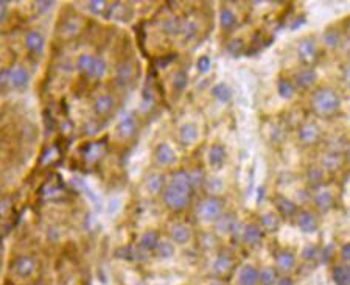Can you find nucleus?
I'll list each match as a JSON object with an SVG mask.
<instances>
[{"label":"nucleus","instance_id":"obj_52","mask_svg":"<svg viewBox=\"0 0 350 285\" xmlns=\"http://www.w3.org/2000/svg\"><path fill=\"white\" fill-rule=\"evenodd\" d=\"M277 285H294V280L288 276H283L277 280Z\"/></svg>","mask_w":350,"mask_h":285},{"label":"nucleus","instance_id":"obj_33","mask_svg":"<svg viewBox=\"0 0 350 285\" xmlns=\"http://www.w3.org/2000/svg\"><path fill=\"white\" fill-rule=\"evenodd\" d=\"M277 282V271L274 267H265L259 271L260 285H274Z\"/></svg>","mask_w":350,"mask_h":285},{"label":"nucleus","instance_id":"obj_38","mask_svg":"<svg viewBox=\"0 0 350 285\" xmlns=\"http://www.w3.org/2000/svg\"><path fill=\"white\" fill-rule=\"evenodd\" d=\"M322 165L329 170H338L342 165V156L338 153H330L322 159Z\"/></svg>","mask_w":350,"mask_h":285},{"label":"nucleus","instance_id":"obj_14","mask_svg":"<svg viewBox=\"0 0 350 285\" xmlns=\"http://www.w3.org/2000/svg\"><path fill=\"white\" fill-rule=\"evenodd\" d=\"M274 204L279 210V213L285 218H293L294 215H297L299 209H297V204L290 200V198H285V197H276L274 200Z\"/></svg>","mask_w":350,"mask_h":285},{"label":"nucleus","instance_id":"obj_50","mask_svg":"<svg viewBox=\"0 0 350 285\" xmlns=\"http://www.w3.org/2000/svg\"><path fill=\"white\" fill-rule=\"evenodd\" d=\"M342 262L344 264H347L348 262V259H350V245H345L344 248H342Z\"/></svg>","mask_w":350,"mask_h":285},{"label":"nucleus","instance_id":"obj_47","mask_svg":"<svg viewBox=\"0 0 350 285\" xmlns=\"http://www.w3.org/2000/svg\"><path fill=\"white\" fill-rule=\"evenodd\" d=\"M106 7V2H100V0H95V2H89V10L93 14H102L103 8Z\"/></svg>","mask_w":350,"mask_h":285},{"label":"nucleus","instance_id":"obj_25","mask_svg":"<svg viewBox=\"0 0 350 285\" xmlns=\"http://www.w3.org/2000/svg\"><path fill=\"white\" fill-rule=\"evenodd\" d=\"M333 282L336 285H350V270L347 267V264H341V265H336L333 268Z\"/></svg>","mask_w":350,"mask_h":285},{"label":"nucleus","instance_id":"obj_3","mask_svg":"<svg viewBox=\"0 0 350 285\" xmlns=\"http://www.w3.org/2000/svg\"><path fill=\"white\" fill-rule=\"evenodd\" d=\"M190 201H192V192L187 188L168 184L164 188V203L167 204V207H170L171 210H184Z\"/></svg>","mask_w":350,"mask_h":285},{"label":"nucleus","instance_id":"obj_10","mask_svg":"<svg viewBox=\"0 0 350 285\" xmlns=\"http://www.w3.org/2000/svg\"><path fill=\"white\" fill-rule=\"evenodd\" d=\"M25 47L28 52L33 53H42L45 47V38L41 31L38 30H31L25 35Z\"/></svg>","mask_w":350,"mask_h":285},{"label":"nucleus","instance_id":"obj_20","mask_svg":"<svg viewBox=\"0 0 350 285\" xmlns=\"http://www.w3.org/2000/svg\"><path fill=\"white\" fill-rule=\"evenodd\" d=\"M171 240L178 245H185L190 242V239H192V229H190L187 225H182V223H178L171 228Z\"/></svg>","mask_w":350,"mask_h":285},{"label":"nucleus","instance_id":"obj_51","mask_svg":"<svg viewBox=\"0 0 350 285\" xmlns=\"http://www.w3.org/2000/svg\"><path fill=\"white\" fill-rule=\"evenodd\" d=\"M53 5H55L53 2H38V4H36V7L42 8V11H41V13H47V11H48Z\"/></svg>","mask_w":350,"mask_h":285},{"label":"nucleus","instance_id":"obj_8","mask_svg":"<svg viewBox=\"0 0 350 285\" xmlns=\"http://www.w3.org/2000/svg\"><path fill=\"white\" fill-rule=\"evenodd\" d=\"M297 137L304 145H313L321 139V130L314 123H304L299 128Z\"/></svg>","mask_w":350,"mask_h":285},{"label":"nucleus","instance_id":"obj_26","mask_svg":"<svg viewBox=\"0 0 350 285\" xmlns=\"http://www.w3.org/2000/svg\"><path fill=\"white\" fill-rule=\"evenodd\" d=\"M212 95L221 103H228L232 99V89L226 83H218L212 87Z\"/></svg>","mask_w":350,"mask_h":285},{"label":"nucleus","instance_id":"obj_36","mask_svg":"<svg viewBox=\"0 0 350 285\" xmlns=\"http://www.w3.org/2000/svg\"><path fill=\"white\" fill-rule=\"evenodd\" d=\"M198 33V25L192 20H185L181 23V35L185 41H192Z\"/></svg>","mask_w":350,"mask_h":285},{"label":"nucleus","instance_id":"obj_15","mask_svg":"<svg viewBox=\"0 0 350 285\" xmlns=\"http://www.w3.org/2000/svg\"><path fill=\"white\" fill-rule=\"evenodd\" d=\"M276 265L282 273H290L296 267V256L291 251H279L276 254Z\"/></svg>","mask_w":350,"mask_h":285},{"label":"nucleus","instance_id":"obj_13","mask_svg":"<svg viewBox=\"0 0 350 285\" xmlns=\"http://www.w3.org/2000/svg\"><path fill=\"white\" fill-rule=\"evenodd\" d=\"M297 226L305 234H313L317 231V218L308 210L297 212Z\"/></svg>","mask_w":350,"mask_h":285},{"label":"nucleus","instance_id":"obj_28","mask_svg":"<svg viewBox=\"0 0 350 285\" xmlns=\"http://www.w3.org/2000/svg\"><path fill=\"white\" fill-rule=\"evenodd\" d=\"M157 243H159V235H157V232L148 231V232H145V234L142 235L140 243H139V248H140L142 251H145V252H149V251H154V249H156Z\"/></svg>","mask_w":350,"mask_h":285},{"label":"nucleus","instance_id":"obj_23","mask_svg":"<svg viewBox=\"0 0 350 285\" xmlns=\"http://www.w3.org/2000/svg\"><path fill=\"white\" fill-rule=\"evenodd\" d=\"M224 161H226V148L219 144L213 145L209 151V164L213 169H221L224 165Z\"/></svg>","mask_w":350,"mask_h":285},{"label":"nucleus","instance_id":"obj_6","mask_svg":"<svg viewBox=\"0 0 350 285\" xmlns=\"http://www.w3.org/2000/svg\"><path fill=\"white\" fill-rule=\"evenodd\" d=\"M317 53H319V50H317L316 41L313 38H304L297 44V55L307 64H311L313 61H316Z\"/></svg>","mask_w":350,"mask_h":285},{"label":"nucleus","instance_id":"obj_7","mask_svg":"<svg viewBox=\"0 0 350 285\" xmlns=\"http://www.w3.org/2000/svg\"><path fill=\"white\" fill-rule=\"evenodd\" d=\"M154 157L159 165L162 167H170L173 165L176 161H178V154L176 151L168 145V144H161L157 148H156V153H154Z\"/></svg>","mask_w":350,"mask_h":285},{"label":"nucleus","instance_id":"obj_41","mask_svg":"<svg viewBox=\"0 0 350 285\" xmlns=\"http://www.w3.org/2000/svg\"><path fill=\"white\" fill-rule=\"evenodd\" d=\"M322 179H324V170L322 169H319V167H311L310 169V172H308V181H310L311 185L317 187V185L322 182Z\"/></svg>","mask_w":350,"mask_h":285},{"label":"nucleus","instance_id":"obj_45","mask_svg":"<svg viewBox=\"0 0 350 285\" xmlns=\"http://www.w3.org/2000/svg\"><path fill=\"white\" fill-rule=\"evenodd\" d=\"M210 66H212V62H210V58L209 56H199L198 62H196V67L201 74H207L210 70Z\"/></svg>","mask_w":350,"mask_h":285},{"label":"nucleus","instance_id":"obj_27","mask_svg":"<svg viewBox=\"0 0 350 285\" xmlns=\"http://www.w3.org/2000/svg\"><path fill=\"white\" fill-rule=\"evenodd\" d=\"M164 187H165V178L161 173H154L146 179V190L153 195L159 194Z\"/></svg>","mask_w":350,"mask_h":285},{"label":"nucleus","instance_id":"obj_11","mask_svg":"<svg viewBox=\"0 0 350 285\" xmlns=\"http://www.w3.org/2000/svg\"><path fill=\"white\" fill-rule=\"evenodd\" d=\"M114 108H115V100L112 95H108V93L100 95V97H97L93 102V111L100 117L109 115L114 111Z\"/></svg>","mask_w":350,"mask_h":285},{"label":"nucleus","instance_id":"obj_37","mask_svg":"<svg viewBox=\"0 0 350 285\" xmlns=\"http://www.w3.org/2000/svg\"><path fill=\"white\" fill-rule=\"evenodd\" d=\"M262 226H263L266 231L274 232V231H277L279 226H280V220H279V217L274 215L272 212L265 213V215H262Z\"/></svg>","mask_w":350,"mask_h":285},{"label":"nucleus","instance_id":"obj_12","mask_svg":"<svg viewBox=\"0 0 350 285\" xmlns=\"http://www.w3.org/2000/svg\"><path fill=\"white\" fill-rule=\"evenodd\" d=\"M238 228V218L234 213H222L216 220V231L219 234H234Z\"/></svg>","mask_w":350,"mask_h":285},{"label":"nucleus","instance_id":"obj_39","mask_svg":"<svg viewBox=\"0 0 350 285\" xmlns=\"http://www.w3.org/2000/svg\"><path fill=\"white\" fill-rule=\"evenodd\" d=\"M181 23H182V20H181L179 17H170V19L165 20V23H164L165 33L170 35V36L179 35V33H181Z\"/></svg>","mask_w":350,"mask_h":285},{"label":"nucleus","instance_id":"obj_24","mask_svg":"<svg viewBox=\"0 0 350 285\" xmlns=\"http://www.w3.org/2000/svg\"><path fill=\"white\" fill-rule=\"evenodd\" d=\"M317 81V74L313 69H304L296 75V86L301 89H310Z\"/></svg>","mask_w":350,"mask_h":285},{"label":"nucleus","instance_id":"obj_2","mask_svg":"<svg viewBox=\"0 0 350 285\" xmlns=\"http://www.w3.org/2000/svg\"><path fill=\"white\" fill-rule=\"evenodd\" d=\"M77 69L92 80H100L108 72V64L103 58L93 56L90 53H83L77 59Z\"/></svg>","mask_w":350,"mask_h":285},{"label":"nucleus","instance_id":"obj_40","mask_svg":"<svg viewBox=\"0 0 350 285\" xmlns=\"http://www.w3.org/2000/svg\"><path fill=\"white\" fill-rule=\"evenodd\" d=\"M187 83H188V78H187L185 72L179 70V72L174 74V77H173V89L176 92H182L187 87Z\"/></svg>","mask_w":350,"mask_h":285},{"label":"nucleus","instance_id":"obj_34","mask_svg":"<svg viewBox=\"0 0 350 285\" xmlns=\"http://www.w3.org/2000/svg\"><path fill=\"white\" fill-rule=\"evenodd\" d=\"M277 90H279V95L282 99H285V100H290L293 95H294V92H296V89H294V84L290 81V80H279V83H277Z\"/></svg>","mask_w":350,"mask_h":285},{"label":"nucleus","instance_id":"obj_17","mask_svg":"<svg viewBox=\"0 0 350 285\" xmlns=\"http://www.w3.org/2000/svg\"><path fill=\"white\" fill-rule=\"evenodd\" d=\"M14 270L17 273V276L20 277H30L31 274L35 273L36 270V260L30 256H22L16 260L14 264Z\"/></svg>","mask_w":350,"mask_h":285},{"label":"nucleus","instance_id":"obj_32","mask_svg":"<svg viewBox=\"0 0 350 285\" xmlns=\"http://www.w3.org/2000/svg\"><path fill=\"white\" fill-rule=\"evenodd\" d=\"M322 39H324V44H326L329 49H336V47L341 44L342 36H341V33H339V31H338L336 28H327V30L324 31Z\"/></svg>","mask_w":350,"mask_h":285},{"label":"nucleus","instance_id":"obj_46","mask_svg":"<svg viewBox=\"0 0 350 285\" xmlns=\"http://www.w3.org/2000/svg\"><path fill=\"white\" fill-rule=\"evenodd\" d=\"M241 50H243V41H241V39H234V41L228 45V52L232 53L234 56L240 55Z\"/></svg>","mask_w":350,"mask_h":285},{"label":"nucleus","instance_id":"obj_4","mask_svg":"<svg viewBox=\"0 0 350 285\" xmlns=\"http://www.w3.org/2000/svg\"><path fill=\"white\" fill-rule=\"evenodd\" d=\"M222 210H224L222 201L216 197H209L198 204L196 215L206 223H212V221H216L222 215Z\"/></svg>","mask_w":350,"mask_h":285},{"label":"nucleus","instance_id":"obj_29","mask_svg":"<svg viewBox=\"0 0 350 285\" xmlns=\"http://www.w3.org/2000/svg\"><path fill=\"white\" fill-rule=\"evenodd\" d=\"M170 184L178 185V187H182V188H187V190H190V192H193L192 181H190L188 172H185V170H179V172L173 173V176H171V182H170Z\"/></svg>","mask_w":350,"mask_h":285},{"label":"nucleus","instance_id":"obj_30","mask_svg":"<svg viewBox=\"0 0 350 285\" xmlns=\"http://www.w3.org/2000/svg\"><path fill=\"white\" fill-rule=\"evenodd\" d=\"M314 203H316V206L319 207L322 212H327L329 209H332V207H333V204H335V198H333V195H332L330 192H327V190H324V192L317 194V195L314 197Z\"/></svg>","mask_w":350,"mask_h":285},{"label":"nucleus","instance_id":"obj_48","mask_svg":"<svg viewBox=\"0 0 350 285\" xmlns=\"http://www.w3.org/2000/svg\"><path fill=\"white\" fill-rule=\"evenodd\" d=\"M332 254H333V249H332V246H327V248H324V251H319V256H321V259H322V262H330V259H332Z\"/></svg>","mask_w":350,"mask_h":285},{"label":"nucleus","instance_id":"obj_42","mask_svg":"<svg viewBox=\"0 0 350 285\" xmlns=\"http://www.w3.org/2000/svg\"><path fill=\"white\" fill-rule=\"evenodd\" d=\"M302 257H304V260H307V262H311V260L319 259V248H317L316 245H308V246L304 248V251H302Z\"/></svg>","mask_w":350,"mask_h":285},{"label":"nucleus","instance_id":"obj_16","mask_svg":"<svg viewBox=\"0 0 350 285\" xmlns=\"http://www.w3.org/2000/svg\"><path fill=\"white\" fill-rule=\"evenodd\" d=\"M238 285H259V270L252 265H243L237 276Z\"/></svg>","mask_w":350,"mask_h":285},{"label":"nucleus","instance_id":"obj_21","mask_svg":"<svg viewBox=\"0 0 350 285\" xmlns=\"http://www.w3.org/2000/svg\"><path fill=\"white\" fill-rule=\"evenodd\" d=\"M232 267H234V262H232V257L228 254V252H219L215 259V262H213V270L219 276L228 274L232 270Z\"/></svg>","mask_w":350,"mask_h":285},{"label":"nucleus","instance_id":"obj_54","mask_svg":"<svg viewBox=\"0 0 350 285\" xmlns=\"http://www.w3.org/2000/svg\"><path fill=\"white\" fill-rule=\"evenodd\" d=\"M210 285H222L221 282H213V283H210Z\"/></svg>","mask_w":350,"mask_h":285},{"label":"nucleus","instance_id":"obj_35","mask_svg":"<svg viewBox=\"0 0 350 285\" xmlns=\"http://www.w3.org/2000/svg\"><path fill=\"white\" fill-rule=\"evenodd\" d=\"M154 251L159 259H170L174 256V245L170 242H159Z\"/></svg>","mask_w":350,"mask_h":285},{"label":"nucleus","instance_id":"obj_31","mask_svg":"<svg viewBox=\"0 0 350 285\" xmlns=\"http://www.w3.org/2000/svg\"><path fill=\"white\" fill-rule=\"evenodd\" d=\"M219 23H221V28L222 30H226V31L232 30L237 25V16H235V13L232 10L224 8V10L221 11V14H219Z\"/></svg>","mask_w":350,"mask_h":285},{"label":"nucleus","instance_id":"obj_19","mask_svg":"<svg viewBox=\"0 0 350 285\" xmlns=\"http://www.w3.org/2000/svg\"><path fill=\"white\" fill-rule=\"evenodd\" d=\"M136 78V66L133 62H121L117 69V81L120 86H128Z\"/></svg>","mask_w":350,"mask_h":285},{"label":"nucleus","instance_id":"obj_9","mask_svg":"<svg viewBox=\"0 0 350 285\" xmlns=\"http://www.w3.org/2000/svg\"><path fill=\"white\" fill-rule=\"evenodd\" d=\"M30 83V72L17 64L14 66L11 70H10V86L14 87V89H25Z\"/></svg>","mask_w":350,"mask_h":285},{"label":"nucleus","instance_id":"obj_18","mask_svg":"<svg viewBox=\"0 0 350 285\" xmlns=\"http://www.w3.org/2000/svg\"><path fill=\"white\" fill-rule=\"evenodd\" d=\"M243 240L247 246H257L263 240V231L259 225L251 223L243 231Z\"/></svg>","mask_w":350,"mask_h":285},{"label":"nucleus","instance_id":"obj_1","mask_svg":"<svg viewBox=\"0 0 350 285\" xmlns=\"http://www.w3.org/2000/svg\"><path fill=\"white\" fill-rule=\"evenodd\" d=\"M311 106L317 115L329 117L333 115L339 106H341V99L339 93L333 90L332 87H321L313 93L311 99Z\"/></svg>","mask_w":350,"mask_h":285},{"label":"nucleus","instance_id":"obj_55","mask_svg":"<svg viewBox=\"0 0 350 285\" xmlns=\"http://www.w3.org/2000/svg\"><path fill=\"white\" fill-rule=\"evenodd\" d=\"M38 285H42V283H38Z\"/></svg>","mask_w":350,"mask_h":285},{"label":"nucleus","instance_id":"obj_5","mask_svg":"<svg viewBox=\"0 0 350 285\" xmlns=\"http://www.w3.org/2000/svg\"><path fill=\"white\" fill-rule=\"evenodd\" d=\"M117 136L121 139H130L137 131V120L133 112H124L117 123Z\"/></svg>","mask_w":350,"mask_h":285},{"label":"nucleus","instance_id":"obj_22","mask_svg":"<svg viewBox=\"0 0 350 285\" xmlns=\"http://www.w3.org/2000/svg\"><path fill=\"white\" fill-rule=\"evenodd\" d=\"M179 139L184 145H192L198 140V128L195 123H184L179 130Z\"/></svg>","mask_w":350,"mask_h":285},{"label":"nucleus","instance_id":"obj_53","mask_svg":"<svg viewBox=\"0 0 350 285\" xmlns=\"http://www.w3.org/2000/svg\"><path fill=\"white\" fill-rule=\"evenodd\" d=\"M7 7H8L7 2H0V22H2L7 16Z\"/></svg>","mask_w":350,"mask_h":285},{"label":"nucleus","instance_id":"obj_44","mask_svg":"<svg viewBox=\"0 0 350 285\" xmlns=\"http://www.w3.org/2000/svg\"><path fill=\"white\" fill-rule=\"evenodd\" d=\"M188 176H190V181H192V185H193V188L195 187H199V185H203L204 184V181H206V176H204V172L203 170H193L192 173H188Z\"/></svg>","mask_w":350,"mask_h":285},{"label":"nucleus","instance_id":"obj_43","mask_svg":"<svg viewBox=\"0 0 350 285\" xmlns=\"http://www.w3.org/2000/svg\"><path fill=\"white\" fill-rule=\"evenodd\" d=\"M102 150H103V145H100V144H90L86 148V159H90V161L98 159V156L102 154Z\"/></svg>","mask_w":350,"mask_h":285},{"label":"nucleus","instance_id":"obj_49","mask_svg":"<svg viewBox=\"0 0 350 285\" xmlns=\"http://www.w3.org/2000/svg\"><path fill=\"white\" fill-rule=\"evenodd\" d=\"M210 184H213V187H209L210 192H219V190H221L222 182H221L219 179H212V181H210Z\"/></svg>","mask_w":350,"mask_h":285}]
</instances>
